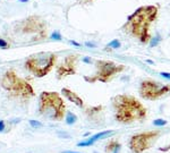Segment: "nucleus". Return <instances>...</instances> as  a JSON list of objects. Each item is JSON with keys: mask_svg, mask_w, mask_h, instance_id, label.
<instances>
[{"mask_svg": "<svg viewBox=\"0 0 170 153\" xmlns=\"http://www.w3.org/2000/svg\"><path fill=\"white\" fill-rule=\"evenodd\" d=\"M159 17V7L155 5H144L127 17L126 22L121 26L125 33L131 35L142 44H149L152 34L151 27Z\"/></svg>", "mask_w": 170, "mask_h": 153, "instance_id": "f257e3e1", "label": "nucleus"}, {"mask_svg": "<svg viewBox=\"0 0 170 153\" xmlns=\"http://www.w3.org/2000/svg\"><path fill=\"white\" fill-rule=\"evenodd\" d=\"M111 107L114 120L119 124L142 123L147 117L146 107L131 94H117L112 97Z\"/></svg>", "mask_w": 170, "mask_h": 153, "instance_id": "f03ea898", "label": "nucleus"}, {"mask_svg": "<svg viewBox=\"0 0 170 153\" xmlns=\"http://www.w3.org/2000/svg\"><path fill=\"white\" fill-rule=\"evenodd\" d=\"M0 86L8 93L10 99H15L20 102H27L35 97V91L32 84L25 78L17 75L14 69H8L1 75Z\"/></svg>", "mask_w": 170, "mask_h": 153, "instance_id": "7ed1b4c3", "label": "nucleus"}, {"mask_svg": "<svg viewBox=\"0 0 170 153\" xmlns=\"http://www.w3.org/2000/svg\"><path fill=\"white\" fill-rule=\"evenodd\" d=\"M13 31L29 42H41L48 37V24L39 15H29L15 22Z\"/></svg>", "mask_w": 170, "mask_h": 153, "instance_id": "20e7f679", "label": "nucleus"}, {"mask_svg": "<svg viewBox=\"0 0 170 153\" xmlns=\"http://www.w3.org/2000/svg\"><path fill=\"white\" fill-rule=\"evenodd\" d=\"M64 98L55 91H43L39 95L38 112L42 118L51 121H62L66 116Z\"/></svg>", "mask_w": 170, "mask_h": 153, "instance_id": "39448f33", "label": "nucleus"}, {"mask_svg": "<svg viewBox=\"0 0 170 153\" xmlns=\"http://www.w3.org/2000/svg\"><path fill=\"white\" fill-rule=\"evenodd\" d=\"M57 53L51 51H41L27 57L24 66L33 76L42 78L52 72L53 68L57 66Z\"/></svg>", "mask_w": 170, "mask_h": 153, "instance_id": "423d86ee", "label": "nucleus"}, {"mask_svg": "<svg viewBox=\"0 0 170 153\" xmlns=\"http://www.w3.org/2000/svg\"><path fill=\"white\" fill-rule=\"evenodd\" d=\"M95 70L92 75H84L83 78L87 83H109L114 77L121 74L126 69V66L123 63H117L112 60L98 59L94 60Z\"/></svg>", "mask_w": 170, "mask_h": 153, "instance_id": "0eeeda50", "label": "nucleus"}, {"mask_svg": "<svg viewBox=\"0 0 170 153\" xmlns=\"http://www.w3.org/2000/svg\"><path fill=\"white\" fill-rule=\"evenodd\" d=\"M163 135V130H146L134 134L128 140V149L133 153H143L155 145L158 140Z\"/></svg>", "mask_w": 170, "mask_h": 153, "instance_id": "6e6552de", "label": "nucleus"}, {"mask_svg": "<svg viewBox=\"0 0 170 153\" xmlns=\"http://www.w3.org/2000/svg\"><path fill=\"white\" fill-rule=\"evenodd\" d=\"M170 93V84H163L162 82L153 78H145L141 81L138 86V94L144 100L157 101Z\"/></svg>", "mask_w": 170, "mask_h": 153, "instance_id": "1a4fd4ad", "label": "nucleus"}, {"mask_svg": "<svg viewBox=\"0 0 170 153\" xmlns=\"http://www.w3.org/2000/svg\"><path fill=\"white\" fill-rule=\"evenodd\" d=\"M82 57L79 53H70L62 59L60 63H57L56 66V77L57 80H64L66 77L76 75L77 74V67H78L79 60Z\"/></svg>", "mask_w": 170, "mask_h": 153, "instance_id": "9d476101", "label": "nucleus"}, {"mask_svg": "<svg viewBox=\"0 0 170 153\" xmlns=\"http://www.w3.org/2000/svg\"><path fill=\"white\" fill-rule=\"evenodd\" d=\"M84 115L86 117V119L92 124L102 125L105 123V107L102 104L85 107Z\"/></svg>", "mask_w": 170, "mask_h": 153, "instance_id": "9b49d317", "label": "nucleus"}, {"mask_svg": "<svg viewBox=\"0 0 170 153\" xmlns=\"http://www.w3.org/2000/svg\"><path fill=\"white\" fill-rule=\"evenodd\" d=\"M116 134V130L114 129H109V130H102V132H99V133L94 134L90 136L88 138L84 141H81L78 143L76 144L78 147H87V146H92L93 144H95L98 141L105 140V138H108V137H111L112 135Z\"/></svg>", "mask_w": 170, "mask_h": 153, "instance_id": "f8f14e48", "label": "nucleus"}, {"mask_svg": "<svg viewBox=\"0 0 170 153\" xmlns=\"http://www.w3.org/2000/svg\"><path fill=\"white\" fill-rule=\"evenodd\" d=\"M61 95L64 98H66L68 101H70L72 103H74L76 107L81 108V109H84L85 108L84 100L79 97L78 94L76 93L75 91L70 90V89H68V87H62L61 89Z\"/></svg>", "mask_w": 170, "mask_h": 153, "instance_id": "ddd939ff", "label": "nucleus"}, {"mask_svg": "<svg viewBox=\"0 0 170 153\" xmlns=\"http://www.w3.org/2000/svg\"><path fill=\"white\" fill-rule=\"evenodd\" d=\"M121 150V143L116 138H111L107 142L105 146V153H120Z\"/></svg>", "mask_w": 170, "mask_h": 153, "instance_id": "4468645a", "label": "nucleus"}, {"mask_svg": "<svg viewBox=\"0 0 170 153\" xmlns=\"http://www.w3.org/2000/svg\"><path fill=\"white\" fill-rule=\"evenodd\" d=\"M77 120H78V118H77V116H76L75 113L72 112V111H66L65 121L67 125H69V126L75 125V124L77 123Z\"/></svg>", "mask_w": 170, "mask_h": 153, "instance_id": "2eb2a0df", "label": "nucleus"}, {"mask_svg": "<svg viewBox=\"0 0 170 153\" xmlns=\"http://www.w3.org/2000/svg\"><path fill=\"white\" fill-rule=\"evenodd\" d=\"M162 40H163V37H161V34L160 33H155L154 35H152V37H151L150 42H149V47L150 48L158 47V46L162 42Z\"/></svg>", "mask_w": 170, "mask_h": 153, "instance_id": "dca6fc26", "label": "nucleus"}, {"mask_svg": "<svg viewBox=\"0 0 170 153\" xmlns=\"http://www.w3.org/2000/svg\"><path fill=\"white\" fill-rule=\"evenodd\" d=\"M121 47V42L118 39H114L112 41H110L108 44H107V49L109 50H116V49H119Z\"/></svg>", "mask_w": 170, "mask_h": 153, "instance_id": "f3484780", "label": "nucleus"}, {"mask_svg": "<svg viewBox=\"0 0 170 153\" xmlns=\"http://www.w3.org/2000/svg\"><path fill=\"white\" fill-rule=\"evenodd\" d=\"M168 124V121L163 118H158V119H154L153 120V125L154 126H158V127H163L166 126Z\"/></svg>", "mask_w": 170, "mask_h": 153, "instance_id": "a211bd4d", "label": "nucleus"}, {"mask_svg": "<svg viewBox=\"0 0 170 153\" xmlns=\"http://www.w3.org/2000/svg\"><path fill=\"white\" fill-rule=\"evenodd\" d=\"M29 124L31 125V127H33V128H41V127H43V124L41 123V121H39V120L31 119L29 121Z\"/></svg>", "mask_w": 170, "mask_h": 153, "instance_id": "6ab92c4d", "label": "nucleus"}, {"mask_svg": "<svg viewBox=\"0 0 170 153\" xmlns=\"http://www.w3.org/2000/svg\"><path fill=\"white\" fill-rule=\"evenodd\" d=\"M50 39H51V40H55V41H61L62 35L59 33L58 31H56V32H53V33L50 35Z\"/></svg>", "mask_w": 170, "mask_h": 153, "instance_id": "aec40b11", "label": "nucleus"}, {"mask_svg": "<svg viewBox=\"0 0 170 153\" xmlns=\"http://www.w3.org/2000/svg\"><path fill=\"white\" fill-rule=\"evenodd\" d=\"M8 48H10L9 42L0 37V49H8Z\"/></svg>", "mask_w": 170, "mask_h": 153, "instance_id": "412c9836", "label": "nucleus"}, {"mask_svg": "<svg viewBox=\"0 0 170 153\" xmlns=\"http://www.w3.org/2000/svg\"><path fill=\"white\" fill-rule=\"evenodd\" d=\"M82 61L85 63H90V65H91V63H94V60L92 59L91 57H83Z\"/></svg>", "mask_w": 170, "mask_h": 153, "instance_id": "4be33fe9", "label": "nucleus"}, {"mask_svg": "<svg viewBox=\"0 0 170 153\" xmlns=\"http://www.w3.org/2000/svg\"><path fill=\"white\" fill-rule=\"evenodd\" d=\"M6 129V121L5 120H0V133H3Z\"/></svg>", "mask_w": 170, "mask_h": 153, "instance_id": "5701e85b", "label": "nucleus"}, {"mask_svg": "<svg viewBox=\"0 0 170 153\" xmlns=\"http://www.w3.org/2000/svg\"><path fill=\"white\" fill-rule=\"evenodd\" d=\"M159 75H160L161 77L166 78V80H170V73H167V72H161V73H159Z\"/></svg>", "mask_w": 170, "mask_h": 153, "instance_id": "b1692460", "label": "nucleus"}, {"mask_svg": "<svg viewBox=\"0 0 170 153\" xmlns=\"http://www.w3.org/2000/svg\"><path fill=\"white\" fill-rule=\"evenodd\" d=\"M68 42H69V44H72V46H75V47H77V48L82 47V44L78 43V42H76V41H74V40H69Z\"/></svg>", "mask_w": 170, "mask_h": 153, "instance_id": "393cba45", "label": "nucleus"}, {"mask_svg": "<svg viewBox=\"0 0 170 153\" xmlns=\"http://www.w3.org/2000/svg\"><path fill=\"white\" fill-rule=\"evenodd\" d=\"M85 46L88 48H96V44L94 43V42H90V41H87V42H85Z\"/></svg>", "mask_w": 170, "mask_h": 153, "instance_id": "a878e982", "label": "nucleus"}, {"mask_svg": "<svg viewBox=\"0 0 170 153\" xmlns=\"http://www.w3.org/2000/svg\"><path fill=\"white\" fill-rule=\"evenodd\" d=\"M168 150H170V144L168 145V146H166V147H161V149H160V151H163V152H167Z\"/></svg>", "mask_w": 170, "mask_h": 153, "instance_id": "bb28decb", "label": "nucleus"}, {"mask_svg": "<svg viewBox=\"0 0 170 153\" xmlns=\"http://www.w3.org/2000/svg\"><path fill=\"white\" fill-rule=\"evenodd\" d=\"M61 153H82V152H77V151H68V150H66V151H62Z\"/></svg>", "mask_w": 170, "mask_h": 153, "instance_id": "cd10ccee", "label": "nucleus"}, {"mask_svg": "<svg viewBox=\"0 0 170 153\" xmlns=\"http://www.w3.org/2000/svg\"><path fill=\"white\" fill-rule=\"evenodd\" d=\"M93 2V0H82V3H91Z\"/></svg>", "mask_w": 170, "mask_h": 153, "instance_id": "c85d7f7f", "label": "nucleus"}, {"mask_svg": "<svg viewBox=\"0 0 170 153\" xmlns=\"http://www.w3.org/2000/svg\"><path fill=\"white\" fill-rule=\"evenodd\" d=\"M145 61H146V63H151V65H154L153 61H152V60H150V59H146Z\"/></svg>", "mask_w": 170, "mask_h": 153, "instance_id": "c756f323", "label": "nucleus"}, {"mask_svg": "<svg viewBox=\"0 0 170 153\" xmlns=\"http://www.w3.org/2000/svg\"><path fill=\"white\" fill-rule=\"evenodd\" d=\"M17 1H20V2H27L29 0H17Z\"/></svg>", "mask_w": 170, "mask_h": 153, "instance_id": "7c9ffc66", "label": "nucleus"}, {"mask_svg": "<svg viewBox=\"0 0 170 153\" xmlns=\"http://www.w3.org/2000/svg\"><path fill=\"white\" fill-rule=\"evenodd\" d=\"M169 35H170V32H169Z\"/></svg>", "mask_w": 170, "mask_h": 153, "instance_id": "2f4dec72", "label": "nucleus"}]
</instances>
